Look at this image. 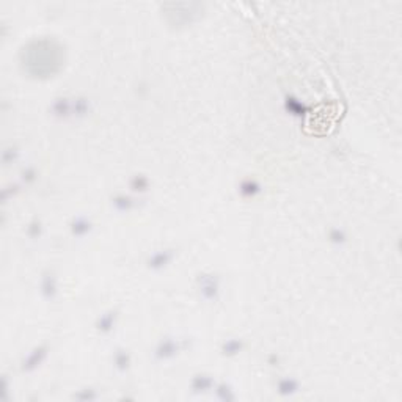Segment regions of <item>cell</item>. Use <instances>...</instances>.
<instances>
[{"label":"cell","instance_id":"obj_20","mask_svg":"<svg viewBox=\"0 0 402 402\" xmlns=\"http://www.w3.org/2000/svg\"><path fill=\"white\" fill-rule=\"evenodd\" d=\"M77 399H96V393H93V390H90V391H85L83 394H76Z\"/></svg>","mask_w":402,"mask_h":402},{"label":"cell","instance_id":"obj_10","mask_svg":"<svg viewBox=\"0 0 402 402\" xmlns=\"http://www.w3.org/2000/svg\"><path fill=\"white\" fill-rule=\"evenodd\" d=\"M212 387H214V379L211 376L198 374L192 380V390L195 393H205V391L211 390Z\"/></svg>","mask_w":402,"mask_h":402},{"label":"cell","instance_id":"obj_1","mask_svg":"<svg viewBox=\"0 0 402 402\" xmlns=\"http://www.w3.org/2000/svg\"><path fill=\"white\" fill-rule=\"evenodd\" d=\"M199 283V294L206 300H217L218 291H220V283L215 275H199L198 278Z\"/></svg>","mask_w":402,"mask_h":402},{"label":"cell","instance_id":"obj_11","mask_svg":"<svg viewBox=\"0 0 402 402\" xmlns=\"http://www.w3.org/2000/svg\"><path fill=\"white\" fill-rule=\"evenodd\" d=\"M91 229V222L87 217H77L71 223V233L74 236H85Z\"/></svg>","mask_w":402,"mask_h":402},{"label":"cell","instance_id":"obj_12","mask_svg":"<svg viewBox=\"0 0 402 402\" xmlns=\"http://www.w3.org/2000/svg\"><path fill=\"white\" fill-rule=\"evenodd\" d=\"M52 112L57 117H69L72 115V102L68 99H57L52 105Z\"/></svg>","mask_w":402,"mask_h":402},{"label":"cell","instance_id":"obj_8","mask_svg":"<svg viewBox=\"0 0 402 402\" xmlns=\"http://www.w3.org/2000/svg\"><path fill=\"white\" fill-rule=\"evenodd\" d=\"M117 318H118V313L117 311H107L105 314H102L98 322H96V328L101 332V333H108L113 328L115 322H117Z\"/></svg>","mask_w":402,"mask_h":402},{"label":"cell","instance_id":"obj_3","mask_svg":"<svg viewBox=\"0 0 402 402\" xmlns=\"http://www.w3.org/2000/svg\"><path fill=\"white\" fill-rule=\"evenodd\" d=\"M181 349H182V346L179 344L178 339L165 338V339H162V341L157 344V347H156V358H159V360L171 358V357L176 355Z\"/></svg>","mask_w":402,"mask_h":402},{"label":"cell","instance_id":"obj_9","mask_svg":"<svg viewBox=\"0 0 402 402\" xmlns=\"http://www.w3.org/2000/svg\"><path fill=\"white\" fill-rule=\"evenodd\" d=\"M299 387H300V383L299 380L296 379H292V377H286V379H281L278 382V393L281 396H292V394H296L299 391Z\"/></svg>","mask_w":402,"mask_h":402},{"label":"cell","instance_id":"obj_18","mask_svg":"<svg viewBox=\"0 0 402 402\" xmlns=\"http://www.w3.org/2000/svg\"><path fill=\"white\" fill-rule=\"evenodd\" d=\"M27 234H28L30 237H33V239L41 234V222L38 220V218H33V220H32V223H30L28 228H27Z\"/></svg>","mask_w":402,"mask_h":402},{"label":"cell","instance_id":"obj_7","mask_svg":"<svg viewBox=\"0 0 402 402\" xmlns=\"http://www.w3.org/2000/svg\"><path fill=\"white\" fill-rule=\"evenodd\" d=\"M261 192V186L256 179H244L239 184V193L244 198H253Z\"/></svg>","mask_w":402,"mask_h":402},{"label":"cell","instance_id":"obj_4","mask_svg":"<svg viewBox=\"0 0 402 402\" xmlns=\"http://www.w3.org/2000/svg\"><path fill=\"white\" fill-rule=\"evenodd\" d=\"M175 256V253L173 250H159V251H154L151 256L148 258V267L151 269H162V267H165Z\"/></svg>","mask_w":402,"mask_h":402},{"label":"cell","instance_id":"obj_17","mask_svg":"<svg viewBox=\"0 0 402 402\" xmlns=\"http://www.w3.org/2000/svg\"><path fill=\"white\" fill-rule=\"evenodd\" d=\"M215 393H217V396L220 397L222 400H233L236 397L234 393H233V390L229 388V385H226V383H220V385L217 387Z\"/></svg>","mask_w":402,"mask_h":402},{"label":"cell","instance_id":"obj_19","mask_svg":"<svg viewBox=\"0 0 402 402\" xmlns=\"http://www.w3.org/2000/svg\"><path fill=\"white\" fill-rule=\"evenodd\" d=\"M35 176H36V173H35V170H33V168H25V170L22 171V179H24V181H27V182L33 181V179H35Z\"/></svg>","mask_w":402,"mask_h":402},{"label":"cell","instance_id":"obj_15","mask_svg":"<svg viewBox=\"0 0 402 402\" xmlns=\"http://www.w3.org/2000/svg\"><path fill=\"white\" fill-rule=\"evenodd\" d=\"M129 187L134 190V192H145V190H148L150 187V179L143 176V175H135L131 182H129Z\"/></svg>","mask_w":402,"mask_h":402},{"label":"cell","instance_id":"obj_6","mask_svg":"<svg viewBox=\"0 0 402 402\" xmlns=\"http://www.w3.org/2000/svg\"><path fill=\"white\" fill-rule=\"evenodd\" d=\"M112 205H113L118 211H121V212H127V211H131V209H134V208L137 206V199L132 198V196H129V195L118 193V195L113 196Z\"/></svg>","mask_w":402,"mask_h":402},{"label":"cell","instance_id":"obj_16","mask_svg":"<svg viewBox=\"0 0 402 402\" xmlns=\"http://www.w3.org/2000/svg\"><path fill=\"white\" fill-rule=\"evenodd\" d=\"M346 239H347L346 233L342 229H339V228H332L330 231H328V241L333 242V244L341 245V244L346 242Z\"/></svg>","mask_w":402,"mask_h":402},{"label":"cell","instance_id":"obj_5","mask_svg":"<svg viewBox=\"0 0 402 402\" xmlns=\"http://www.w3.org/2000/svg\"><path fill=\"white\" fill-rule=\"evenodd\" d=\"M41 292H43L44 299L47 300H52L57 296V278L53 275V272L50 270L44 272L43 280H41Z\"/></svg>","mask_w":402,"mask_h":402},{"label":"cell","instance_id":"obj_2","mask_svg":"<svg viewBox=\"0 0 402 402\" xmlns=\"http://www.w3.org/2000/svg\"><path fill=\"white\" fill-rule=\"evenodd\" d=\"M46 355H47V346H38V347H35V349L22 360L21 369L24 372H30V371L36 369L44 361Z\"/></svg>","mask_w":402,"mask_h":402},{"label":"cell","instance_id":"obj_14","mask_svg":"<svg viewBox=\"0 0 402 402\" xmlns=\"http://www.w3.org/2000/svg\"><path fill=\"white\" fill-rule=\"evenodd\" d=\"M242 347H244V344L241 339H226L222 346V352H223V355L231 357V355L239 354L242 351Z\"/></svg>","mask_w":402,"mask_h":402},{"label":"cell","instance_id":"obj_13","mask_svg":"<svg viewBox=\"0 0 402 402\" xmlns=\"http://www.w3.org/2000/svg\"><path fill=\"white\" fill-rule=\"evenodd\" d=\"M113 360H115V366L120 371H126V369H129V366H131V354L127 351H124V349H118Z\"/></svg>","mask_w":402,"mask_h":402}]
</instances>
